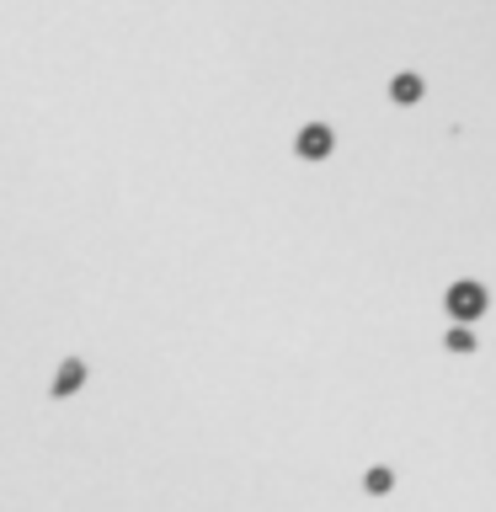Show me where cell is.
<instances>
[{
  "instance_id": "5b68a950",
  "label": "cell",
  "mask_w": 496,
  "mask_h": 512,
  "mask_svg": "<svg viewBox=\"0 0 496 512\" xmlns=\"http://www.w3.org/2000/svg\"><path fill=\"white\" fill-rule=\"evenodd\" d=\"M449 347H454V353H470V347H476V331H465V326L449 331Z\"/></svg>"
},
{
  "instance_id": "3957f363",
  "label": "cell",
  "mask_w": 496,
  "mask_h": 512,
  "mask_svg": "<svg viewBox=\"0 0 496 512\" xmlns=\"http://www.w3.org/2000/svg\"><path fill=\"white\" fill-rule=\"evenodd\" d=\"M390 96H395L401 107H411V102L422 96V75H411V69H406V75H395V80H390Z\"/></svg>"
},
{
  "instance_id": "6da1fadb",
  "label": "cell",
  "mask_w": 496,
  "mask_h": 512,
  "mask_svg": "<svg viewBox=\"0 0 496 512\" xmlns=\"http://www.w3.org/2000/svg\"><path fill=\"white\" fill-rule=\"evenodd\" d=\"M449 315H454V321L486 315V289H481V283H454V289H449Z\"/></svg>"
},
{
  "instance_id": "277c9868",
  "label": "cell",
  "mask_w": 496,
  "mask_h": 512,
  "mask_svg": "<svg viewBox=\"0 0 496 512\" xmlns=\"http://www.w3.org/2000/svg\"><path fill=\"white\" fill-rule=\"evenodd\" d=\"M80 379H85V363H80V358H69V363L59 369V379H53V395H75V390H80Z\"/></svg>"
},
{
  "instance_id": "8992f818",
  "label": "cell",
  "mask_w": 496,
  "mask_h": 512,
  "mask_svg": "<svg viewBox=\"0 0 496 512\" xmlns=\"http://www.w3.org/2000/svg\"><path fill=\"white\" fill-rule=\"evenodd\" d=\"M369 492H390V470H374L369 475Z\"/></svg>"
},
{
  "instance_id": "7a4b0ae2",
  "label": "cell",
  "mask_w": 496,
  "mask_h": 512,
  "mask_svg": "<svg viewBox=\"0 0 496 512\" xmlns=\"http://www.w3.org/2000/svg\"><path fill=\"white\" fill-rule=\"evenodd\" d=\"M331 144H337V134H331L326 123H310V128H299V139H294L299 160H326V155H331Z\"/></svg>"
}]
</instances>
